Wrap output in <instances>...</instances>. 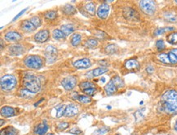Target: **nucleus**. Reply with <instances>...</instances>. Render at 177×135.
<instances>
[{"instance_id": "obj_19", "label": "nucleus", "mask_w": 177, "mask_h": 135, "mask_svg": "<svg viewBox=\"0 0 177 135\" xmlns=\"http://www.w3.org/2000/svg\"><path fill=\"white\" fill-rule=\"evenodd\" d=\"M117 89H118V88H117V86L115 85V84H114L112 79L104 87V91H105L107 95L114 94V93L117 92Z\"/></svg>"}, {"instance_id": "obj_31", "label": "nucleus", "mask_w": 177, "mask_h": 135, "mask_svg": "<svg viewBox=\"0 0 177 135\" xmlns=\"http://www.w3.org/2000/svg\"><path fill=\"white\" fill-rule=\"evenodd\" d=\"M97 40L96 39H94V38H90V39H87L85 43V46L89 48V49H92V48H95V47L97 46Z\"/></svg>"}, {"instance_id": "obj_23", "label": "nucleus", "mask_w": 177, "mask_h": 135, "mask_svg": "<svg viewBox=\"0 0 177 135\" xmlns=\"http://www.w3.org/2000/svg\"><path fill=\"white\" fill-rule=\"evenodd\" d=\"M168 57H169L170 63L176 64L177 63V49H172L168 53Z\"/></svg>"}, {"instance_id": "obj_15", "label": "nucleus", "mask_w": 177, "mask_h": 135, "mask_svg": "<svg viewBox=\"0 0 177 135\" xmlns=\"http://www.w3.org/2000/svg\"><path fill=\"white\" fill-rule=\"evenodd\" d=\"M108 71V68L106 67H99L96 69L92 70L91 71L87 74V76H88L89 78H92V77H97L100 76L101 75H103L104 73Z\"/></svg>"}, {"instance_id": "obj_30", "label": "nucleus", "mask_w": 177, "mask_h": 135, "mask_svg": "<svg viewBox=\"0 0 177 135\" xmlns=\"http://www.w3.org/2000/svg\"><path fill=\"white\" fill-rule=\"evenodd\" d=\"M167 42L172 44H175L177 43V32L171 33L167 37Z\"/></svg>"}, {"instance_id": "obj_46", "label": "nucleus", "mask_w": 177, "mask_h": 135, "mask_svg": "<svg viewBox=\"0 0 177 135\" xmlns=\"http://www.w3.org/2000/svg\"><path fill=\"white\" fill-rule=\"evenodd\" d=\"M146 71L148 73H153V72H154V67H153L152 66H149L147 67Z\"/></svg>"}, {"instance_id": "obj_10", "label": "nucleus", "mask_w": 177, "mask_h": 135, "mask_svg": "<svg viewBox=\"0 0 177 135\" xmlns=\"http://www.w3.org/2000/svg\"><path fill=\"white\" fill-rule=\"evenodd\" d=\"M79 113V109L74 104H69L65 107V112H64V116L66 117H72L74 116Z\"/></svg>"}, {"instance_id": "obj_35", "label": "nucleus", "mask_w": 177, "mask_h": 135, "mask_svg": "<svg viewBox=\"0 0 177 135\" xmlns=\"http://www.w3.org/2000/svg\"><path fill=\"white\" fill-rule=\"evenodd\" d=\"M56 16H57V14H56V11H50V12L46 13L44 16L47 20H55Z\"/></svg>"}, {"instance_id": "obj_21", "label": "nucleus", "mask_w": 177, "mask_h": 135, "mask_svg": "<svg viewBox=\"0 0 177 135\" xmlns=\"http://www.w3.org/2000/svg\"><path fill=\"white\" fill-rule=\"evenodd\" d=\"M75 97H73V99L77 100L79 102H81L83 104H88L91 102V98L89 97V96H86V95H79L78 93H75Z\"/></svg>"}, {"instance_id": "obj_13", "label": "nucleus", "mask_w": 177, "mask_h": 135, "mask_svg": "<svg viewBox=\"0 0 177 135\" xmlns=\"http://www.w3.org/2000/svg\"><path fill=\"white\" fill-rule=\"evenodd\" d=\"M8 51L12 55L19 56V55H21L25 52V49L20 44H13V45H11L9 47Z\"/></svg>"}, {"instance_id": "obj_48", "label": "nucleus", "mask_w": 177, "mask_h": 135, "mask_svg": "<svg viewBox=\"0 0 177 135\" xmlns=\"http://www.w3.org/2000/svg\"><path fill=\"white\" fill-rule=\"evenodd\" d=\"M3 39H1V49H3Z\"/></svg>"}, {"instance_id": "obj_53", "label": "nucleus", "mask_w": 177, "mask_h": 135, "mask_svg": "<svg viewBox=\"0 0 177 135\" xmlns=\"http://www.w3.org/2000/svg\"><path fill=\"white\" fill-rule=\"evenodd\" d=\"M175 3H177V1H175Z\"/></svg>"}, {"instance_id": "obj_27", "label": "nucleus", "mask_w": 177, "mask_h": 135, "mask_svg": "<svg viewBox=\"0 0 177 135\" xmlns=\"http://www.w3.org/2000/svg\"><path fill=\"white\" fill-rule=\"evenodd\" d=\"M52 36H53L54 39H64L65 38V35H64V33L61 31V30H54L53 33H52Z\"/></svg>"}, {"instance_id": "obj_1", "label": "nucleus", "mask_w": 177, "mask_h": 135, "mask_svg": "<svg viewBox=\"0 0 177 135\" xmlns=\"http://www.w3.org/2000/svg\"><path fill=\"white\" fill-rule=\"evenodd\" d=\"M164 110L168 113L177 112V92L175 90H169L162 95Z\"/></svg>"}, {"instance_id": "obj_3", "label": "nucleus", "mask_w": 177, "mask_h": 135, "mask_svg": "<svg viewBox=\"0 0 177 135\" xmlns=\"http://www.w3.org/2000/svg\"><path fill=\"white\" fill-rule=\"evenodd\" d=\"M25 66L28 68L34 70L40 69L43 66V60L39 56L36 55H30L25 59Z\"/></svg>"}, {"instance_id": "obj_7", "label": "nucleus", "mask_w": 177, "mask_h": 135, "mask_svg": "<svg viewBox=\"0 0 177 135\" xmlns=\"http://www.w3.org/2000/svg\"><path fill=\"white\" fill-rule=\"evenodd\" d=\"M76 84H77V79L74 76L66 77L61 81V85L67 91L72 90L76 86Z\"/></svg>"}, {"instance_id": "obj_34", "label": "nucleus", "mask_w": 177, "mask_h": 135, "mask_svg": "<svg viewBox=\"0 0 177 135\" xmlns=\"http://www.w3.org/2000/svg\"><path fill=\"white\" fill-rule=\"evenodd\" d=\"M174 31V28H172V27H166V28L157 29L154 32V35H156V36L160 35H162V34L165 33V32H167V31Z\"/></svg>"}, {"instance_id": "obj_26", "label": "nucleus", "mask_w": 177, "mask_h": 135, "mask_svg": "<svg viewBox=\"0 0 177 135\" xmlns=\"http://www.w3.org/2000/svg\"><path fill=\"white\" fill-rule=\"evenodd\" d=\"M74 29L72 26H69V25H64L61 26V31L63 32L64 35L65 36L70 35L71 33H73Z\"/></svg>"}, {"instance_id": "obj_50", "label": "nucleus", "mask_w": 177, "mask_h": 135, "mask_svg": "<svg viewBox=\"0 0 177 135\" xmlns=\"http://www.w3.org/2000/svg\"><path fill=\"white\" fill-rule=\"evenodd\" d=\"M101 80L102 82H103V83H104V81H105V78H102V79H101Z\"/></svg>"}, {"instance_id": "obj_51", "label": "nucleus", "mask_w": 177, "mask_h": 135, "mask_svg": "<svg viewBox=\"0 0 177 135\" xmlns=\"http://www.w3.org/2000/svg\"><path fill=\"white\" fill-rule=\"evenodd\" d=\"M3 120H1V125H3Z\"/></svg>"}, {"instance_id": "obj_37", "label": "nucleus", "mask_w": 177, "mask_h": 135, "mask_svg": "<svg viewBox=\"0 0 177 135\" xmlns=\"http://www.w3.org/2000/svg\"><path fill=\"white\" fill-rule=\"evenodd\" d=\"M158 59L163 63H170L168 54L167 53H161L158 55Z\"/></svg>"}, {"instance_id": "obj_49", "label": "nucleus", "mask_w": 177, "mask_h": 135, "mask_svg": "<svg viewBox=\"0 0 177 135\" xmlns=\"http://www.w3.org/2000/svg\"><path fill=\"white\" fill-rule=\"evenodd\" d=\"M175 130L177 131V120H176V122H175Z\"/></svg>"}, {"instance_id": "obj_20", "label": "nucleus", "mask_w": 177, "mask_h": 135, "mask_svg": "<svg viewBox=\"0 0 177 135\" xmlns=\"http://www.w3.org/2000/svg\"><path fill=\"white\" fill-rule=\"evenodd\" d=\"M48 129H49V127L47 124L42 123V124H39L38 126H36V128L34 129V133L38 135H44L46 133L48 132Z\"/></svg>"}, {"instance_id": "obj_39", "label": "nucleus", "mask_w": 177, "mask_h": 135, "mask_svg": "<svg viewBox=\"0 0 177 135\" xmlns=\"http://www.w3.org/2000/svg\"><path fill=\"white\" fill-rule=\"evenodd\" d=\"M165 18H166L167 20H170V21H172V22H173V21H176L177 20L176 16H175L173 13H166V14H165Z\"/></svg>"}, {"instance_id": "obj_11", "label": "nucleus", "mask_w": 177, "mask_h": 135, "mask_svg": "<svg viewBox=\"0 0 177 135\" xmlns=\"http://www.w3.org/2000/svg\"><path fill=\"white\" fill-rule=\"evenodd\" d=\"M124 16L127 19V20H138L139 19V15L138 13L135 10H133L131 8H125L123 10Z\"/></svg>"}, {"instance_id": "obj_24", "label": "nucleus", "mask_w": 177, "mask_h": 135, "mask_svg": "<svg viewBox=\"0 0 177 135\" xmlns=\"http://www.w3.org/2000/svg\"><path fill=\"white\" fill-rule=\"evenodd\" d=\"M81 40L82 36L79 34H73L71 38V44L74 47L78 46L79 43H81Z\"/></svg>"}, {"instance_id": "obj_52", "label": "nucleus", "mask_w": 177, "mask_h": 135, "mask_svg": "<svg viewBox=\"0 0 177 135\" xmlns=\"http://www.w3.org/2000/svg\"><path fill=\"white\" fill-rule=\"evenodd\" d=\"M47 135H55V134H54V133H48V134Z\"/></svg>"}, {"instance_id": "obj_43", "label": "nucleus", "mask_w": 177, "mask_h": 135, "mask_svg": "<svg viewBox=\"0 0 177 135\" xmlns=\"http://www.w3.org/2000/svg\"><path fill=\"white\" fill-rule=\"evenodd\" d=\"M69 124L67 122H63V123H60L58 125V126H57V129H58L59 130H61V131H63V130H66L67 128L69 127Z\"/></svg>"}, {"instance_id": "obj_9", "label": "nucleus", "mask_w": 177, "mask_h": 135, "mask_svg": "<svg viewBox=\"0 0 177 135\" xmlns=\"http://www.w3.org/2000/svg\"><path fill=\"white\" fill-rule=\"evenodd\" d=\"M109 13V6L107 3H102L98 8L97 16L101 19H106Z\"/></svg>"}, {"instance_id": "obj_6", "label": "nucleus", "mask_w": 177, "mask_h": 135, "mask_svg": "<svg viewBox=\"0 0 177 135\" xmlns=\"http://www.w3.org/2000/svg\"><path fill=\"white\" fill-rule=\"evenodd\" d=\"M56 54H57V50L55 47L48 46V48L45 50V57L47 59L48 63H53L54 61L56 60Z\"/></svg>"}, {"instance_id": "obj_5", "label": "nucleus", "mask_w": 177, "mask_h": 135, "mask_svg": "<svg viewBox=\"0 0 177 135\" xmlns=\"http://www.w3.org/2000/svg\"><path fill=\"white\" fill-rule=\"evenodd\" d=\"M140 8L145 14L153 15L156 10V4L152 0H143L140 2Z\"/></svg>"}, {"instance_id": "obj_45", "label": "nucleus", "mask_w": 177, "mask_h": 135, "mask_svg": "<svg viewBox=\"0 0 177 135\" xmlns=\"http://www.w3.org/2000/svg\"><path fill=\"white\" fill-rule=\"evenodd\" d=\"M27 9H28V8H25V9H24V10H22V11H21V12H20V13H18L17 15L15 17L13 18V20H16V19H17V18H19V17H20V16L22 15V14H24V13H25V12H26V11H27Z\"/></svg>"}, {"instance_id": "obj_38", "label": "nucleus", "mask_w": 177, "mask_h": 135, "mask_svg": "<svg viewBox=\"0 0 177 135\" xmlns=\"http://www.w3.org/2000/svg\"><path fill=\"white\" fill-rule=\"evenodd\" d=\"M30 20L33 23L34 26H35V28H38V27H39L41 26V20L39 19V17H38V16H33Z\"/></svg>"}, {"instance_id": "obj_25", "label": "nucleus", "mask_w": 177, "mask_h": 135, "mask_svg": "<svg viewBox=\"0 0 177 135\" xmlns=\"http://www.w3.org/2000/svg\"><path fill=\"white\" fill-rule=\"evenodd\" d=\"M63 12L67 15H73V14H75L76 13V8L72 5H65L63 8Z\"/></svg>"}, {"instance_id": "obj_22", "label": "nucleus", "mask_w": 177, "mask_h": 135, "mask_svg": "<svg viewBox=\"0 0 177 135\" xmlns=\"http://www.w3.org/2000/svg\"><path fill=\"white\" fill-rule=\"evenodd\" d=\"M17 130L12 126H8L1 130V135H17Z\"/></svg>"}, {"instance_id": "obj_36", "label": "nucleus", "mask_w": 177, "mask_h": 135, "mask_svg": "<svg viewBox=\"0 0 177 135\" xmlns=\"http://www.w3.org/2000/svg\"><path fill=\"white\" fill-rule=\"evenodd\" d=\"M112 80L114 81V83L115 84V85L117 86V88H122V87L124 86L123 81H122L121 78H119V76L114 77V78L112 79Z\"/></svg>"}, {"instance_id": "obj_44", "label": "nucleus", "mask_w": 177, "mask_h": 135, "mask_svg": "<svg viewBox=\"0 0 177 135\" xmlns=\"http://www.w3.org/2000/svg\"><path fill=\"white\" fill-rule=\"evenodd\" d=\"M69 132L70 133H73V134H75V135H79L81 134L82 133V130H79V128H73V129H71Z\"/></svg>"}, {"instance_id": "obj_28", "label": "nucleus", "mask_w": 177, "mask_h": 135, "mask_svg": "<svg viewBox=\"0 0 177 135\" xmlns=\"http://www.w3.org/2000/svg\"><path fill=\"white\" fill-rule=\"evenodd\" d=\"M79 87H80V89L81 90H83V92L87 90V89H91V88H94V84L91 83V82L89 81H84L82 82L81 84H79Z\"/></svg>"}, {"instance_id": "obj_12", "label": "nucleus", "mask_w": 177, "mask_h": 135, "mask_svg": "<svg viewBox=\"0 0 177 135\" xmlns=\"http://www.w3.org/2000/svg\"><path fill=\"white\" fill-rule=\"evenodd\" d=\"M73 66L78 69H87L91 66V61L88 58L80 59V60L74 61L73 63Z\"/></svg>"}, {"instance_id": "obj_32", "label": "nucleus", "mask_w": 177, "mask_h": 135, "mask_svg": "<svg viewBox=\"0 0 177 135\" xmlns=\"http://www.w3.org/2000/svg\"><path fill=\"white\" fill-rule=\"evenodd\" d=\"M85 8H86L87 12L90 13L91 15H95V13H96V8H95V5H94L93 3H87L85 6Z\"/></svg>"}, {"instance_id": "obj_33", "label": "nucleus", "mask_w": 177, "mask_h": 135, "mask_svg": "<svg viewBox=\"0 0 177 135\" xmlns=\"http://www.w3.org/2000/svg\"><path fill=\"white\" fill-rule=\"evenodd\" d=\"M117 50H118V47H117L115 44H109V45H107V47L105 48V52L109 54L115 53L117 52Z\"/></svg>"}, {"instance_id": "obj_16", "label": "nucleus", "mask_w": 177, "mask_h": 135, "mask_svg": "<svg viewBox=\"0 0 177 135\" xmlns=\"http://www.w3.org/2000/svg\"><path fill=\"white\" fill-rule=\"evenodd\" d=\"M125 67L129 71H136L139 69L140 64L136 59H131L125 62Z\"/></svg>"}, {"instance_id": "obj_8", "label": "nucleus", "mask_w": 177, "mask_h": 135, "mask_svg": "<svg viewBox=\"0 0 177 135\" xmlns=\"http://www.w3.org/2000/svg\"><path fill=\"white\" fill-rule=\"evenodd\" d=\"M49 37H50L49 31L48 30H42V31H38L34 35V39L36 42H38V43H44L49 39Z\"/></svg>"}, {"instance_id": "obj_17", "label": "nucleus", "mask_w": 177, "mask_h": 135, "mask_svg": "<svg viewBox=\"0 0 177 135\" xmlns=\"http://www.w3.org/2000/svg\"><path fill=\"white\" fill-rule=\"evenodd\" d=\"M20 26H21V29H22L23 31H25V32H31V31H34L36 29L35 26H34L33 23L31 22L30 19L23 20L22 22H21Z\"/></svg>"}, {"instance_id": "obj_4", "label": "nucleus", "mask_w": 177, "mask_h": 135, "mask_svg": "<svg viewBox=\"0 0 177 135\" xmlns=\"http://www.w3.org/2000/svg\"><path fill=\"white\" fill-rule=\"evenodd\" d=\"M16 84V79L12 75H6L1 78V89L4 91L12 89Z\"/></svg>"}, {"instance_id": "obj_47", "label": "nucleus", "mask_w": 177, "mask_h": 135, "mask_svg": "<svg viewBox=\"0 0 177 135\" xmlns=\"http://www.w3.org/2000/svg\"><path fill=\"white\" fill-rule=\"evenodd\" d=\"M43 100H44V99H43V98H42V99H41V100H40V101H38V102H36L35 104H34V106H35V107H37V106H38V104H39V103H40V102H43Z\"/></svg>"}, {"instance_id": "obj_42", "label": "nucleus", "mask_w": 177, "mask_h": 135, "mask_svg": "<svg viewBox=\"0 0 177 135\" xmlns=\"http://www.w3.org/2000/svg\"><path fill=\"white\" fill-rule=\"evenodd\" d=\"M83 93L85 94L88 95V96H93V95H95V93H96V88L94 87V88H91V89H87V90L83 91Z\"/></svg>"}, {"instance_id": "obj_18", "label": "nucleus", "mask_w": 177, "mask_h": 135, "mask_svg": "<svg viewBox=\"0 0 177 135\" xmlns=\"http://www.w3.org/2000/svg\"><path fill=\"white\" fill-rule=\"evenodd\" d=\"M16 115V110L11 107H3L1 109V115L4 117H11Z\"/></svg>"}, {"instance_id": "obj_2", "label": "nucleus", "mask_w": 177, "mask_h": 135, "mask_svg": "<svg viewBox=\"0 0 177 135\" xmlns=\"http://www.w3.org/2000/svg\"><path fill=\"white\" fill-rule=\"evenodd\" d=\"M22 84L24 89L31 93H36L39 92L41 89L39 79L33 74H25L23 78Z\"/></svg>"}, {"instance_id": "obj_41", "label": "nucleus", "mask_w": 177, "mask_h": 135, "mask_svg": "<svg viewBox=\"0 0 177 135\" xmlns=\"http://www.w3.org/2000/svg\"><path fill=\"white\" fill-rule=\"evenodd\" d=\"M156 47L158 51H162L163 49H165V43L163 42V40L162 39H159L156 42Z\"/></svg>"}, {"instance_id": "obj_40", "label": "nucleus", "mask_w": 177, "mask_h": 135, "mask_svg": "<svg viewBox=\"0 0 177 135\" xmlns=\"http://www.w3.org/2000/svg\"><path fill=\"white\" fill-rule=\"evenodd\" d=\"M65 106H60V107L57 108V111H56V118L61 117L62 115H64V112H65Z\"/></svg>"}, {"instance_id": "obj_14", "label": "nucleus", "mask_w": 177, "mask_h": 135, "mask_svg": "<svg viewBox=\"0 0 177 135\" xmlns=\"http://www.w3.org/2000/svg\"><path fill=\"white\" fill-rule=\"evenodd\" d=\"M21 38H22V35L16 31H11L5 35V39L8 41L16 42V41H20Z\"/></svg>"}, {"instance_id": "obj_29", "label": "nucleus", "mask_w": 177, "mask_h": 135, "mask_svg": "<svg viewBox=\"0 0 177 135\" xmlns=\"http://www.w3.org/2000/svg\"><path fill=\"white\" fill-rule=\"evenodd\" d=\"M109 131V129L108 127H101L98 130L94 131L92 135H105Z\"/></svg>"}]
</instances>
